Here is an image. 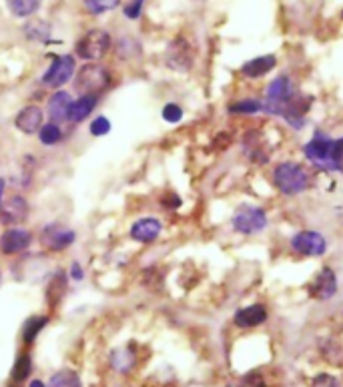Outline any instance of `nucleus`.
<instances>
[{
  "mask_svg": "<svg viewBox=\"0 0 343 387\" xmlns=\"http://www.w3.org/2000/svg\"><path fill=\"white\" fill-rule=\"evenodd\" d=\"M273 183L287 197H296L299 193L308 191L309 187V173L305 167L299 163L285 161L279 163L273 171Z\"/></svg>",
  "mask_w": 343,
  "mask_h": 387,
  "instance_id": "nucleus-1",
  "label": "nucleus"
},
{
  "mask_svg": "<svg viewBox=\"0 0 343 387\" xmlns=\"http://www.w3.org/2000/svg\"><path fill=\"white\" fill-rule=\"evenodd\" d=\"M108 84H111V74L103 64H96V62L84 64L74 79V89L83 94H91V96L107 91Z\"/></svg>",
  "mask_w": 343,
  "mask_h": 387,
  "instance_id": "nucleus-2",
  "label": "nucleus"
},
{
  "mask_svg": "<svg viewBox=\"0 0 343 387\" xmlns=\"http://www.w3.org/2000/svg\"><path fill=\"white\" fill-rule=\"evenodd\" d=\"M333 142L335 139H330L327 135H323L317 130L311 141L303 147V153L315 167H320L323 171H337L335 169V161H333Z\"/></svg>",
  "mask_w": 343,
  "mask_h": 387,
  "instance_id": "nucleus-3",
  "label": "nucleus"
},
{
  "mask_svg": "<svg viewBox=\"0 0 343 387\" xmlns=\"http://www.w3.org/2000/svg\"><path fill=\"white\" fill-rule=\"evenodd\" d=\"M165 62L169 69L179 72H187L195 64V47L187 36L179 35L177 38L171 40V45L167 47Z\"/></svg>",
  "mask_w": 343,
  "mask_h": 387,
  "instance_id": "nucleus-4",
  "label": "nucleus"
},
{
  "mask_svg": "<svg viewBox=\"0 0 343 387\" xmlns=\"http://www.w3.org/2000/svg\"><path fill=\"white\" fill-rule=\"evenodd\" d=\"M111 48V35L103 28H93L86 35H83L74 50L77 55L84 60H99L107 55V50Z\"/></svg>",
  "mask_w": 343,
  "mask_h": 387,
  "instance_id": "nucleus-5",
  "label": "nucleus"
},
{
  "mask_svg": "<svg viewBox=\"0 0 343 387\" xmlns=\"http://www.w3.org/2000/svg\"><path fill=\"white\" fill-rule=\"evenodd\" d=\"M296 94V89H293V82L289 77H277L275 81L267 86V93H265V101H263V106H265V113L269 115H281V111L285 108V105L293 99Z\"/></svg>",
  "mask_w": 343,
  "mask_h": 387,
  "instance_id": "nucleus-6",
  "label": "nucleus"
},
{
  "mask_svg": "<svg viewBox=\"0 0 343 387\" xmlns=\"http://www.w3.org/2000/svg\"><path fill=\"white\" fill-rule=\"evenodd\" d=\"M231 225L235 229L237 233L243 235H253L263 231L267 227V215L261 207H255V205H243L239 207L237 213L231 219Z\"/></svg>",
  "mask_w": 343,
  "mask_h": 387,
  "instance_id": "nucleus-7",
  "label": "nucleus"
},
{
  "mask_svg": "<svg viewBox=\"0 0 343 387\" xmlns=\"http://www.w3.org/2000/svg\"><path fill=\"white\" fill-rule=\"evenodd\" d=\"M241 147H243L245 157H247L251 163L255 164H265L269 161V157H271L269 141H267V137H265L259 129L247 130V133L243 135Z\"/></svg>",
  "mask_w": 343,
  "mask_h": 387,
  "instance_id": "nucleus-8",
  "label": "nucleus"
},
{
  "mask_svg": "<svg viewBox=\"0 0 343 387\" xmlns=\"http://www.w3.org/2000/svg\"><path fill=\"white\" fill-rule=\"evenodd\" d=\"M291 249L305 257H321L327 249V241L317 231H299L291 239Z\"/></svg>",
  "mask_w": 343,
  "mask_h": 387,
  "instance_id": "nucleus-9",
  "label": "nucleus"
},
{
  "mask_svg": "<svg viewBox=\"0 0 343 387\" xmlns=\"http://www.w3.org/2000/svg\"><path fill=\"white\" fill-rule=\"evenodd\" d=\"M72 74H74V59L71 55L57 57L47 69V72L43 74V84L50 89H59L64 82L71 81Z\"/></svg>",
  "mask_w": 343,
  "mask_h": 387,
  "instance_id": "nucleus-10",
  "label": "nucleus"
},
{
  "mask_svg": "<svg viewBox=\"0 0 343 387\" xmlns=\"http://www.w3.org/2000/svg\"><path fill=\"white\" fill-rule=\"evenodd\" d=\"M337 293V275L332 267H323L309 283V297L315 301H327Z\"/></svg>",
  "mask_w": 343,
  "mask_h": 387,
  "instance_id": "nucleus-11",
  "label": "nucleus"
},
{
  "mask_svg": "<svg viewBox=\"0 0 343 387\" xmlns=\"http://www.w3.org/2000/svg\"><path fill=\"white\" fill-rule=\"evenodd\" d=\"M33 243V235L28 233L26 229H9L6 233L0 237V251L4 255H16V253H23Z\"/></svg>",
  "mask_w": 343,
  "mask_h": 387,
  "instance_id": "nucleus-12",
  "label": "nucleus"
},
{
  "mask_svg": "<svg viewBox=\"0 0 343 387\" xmlns=\"http://www.w3.org/2000/svg\"><path fill=\"white\" fill-rule=\"evenodd\" d=\"M74 243V231L64 229L62 225H48L43 231V245L48 251H62Z\"/></svg>",
  "mask_w": 343,
  "mask_h": 387,
  "instance_id": "nucleus-13",
  "label": "nucleus"
},
{
  "mask_svg": "<svg viewBox=\"0 0 343 387\" xmlns=\"http://www.w3.org/2000/svg\"><path fill=\"white\" fill-rule=\"evenodd\" d=\"M26 217H28V203L21 195H14L9 201H4L0 207V221L4 225L23 223Z\"/></svg>",
  "mask_w": 343,
  "mask_h": 387,
  "instance_id": "nucleus-14",
  "label": "nucleus"
},
{
  "mask_svg": "<svg viewBox=\"0 0 343 387\" xmlns=\"http://www.w3.org/2000/svg\"><path fill=\"white\" fill-rule=\"evenodd\" d=\"M14 127L24 135H35L43 127V111L36 105L24 106L23 111L14 117Z\"/></svg>",
  "mask_w": 343,
  "mask_h": 387,
  "instance_id": "nucleus-15",
  "label": "nucleus"
},
{
  "mask_svg": "<svg viewBox=\"0 0 343 387\" xmlns=\"http://www.w3.org/2000/svg\"><path fill=\"white\" fill-rule=\"evenodd\" d=\"M265 321H267V309H265V305H259V303L239 309L235 317H233V323L241 329L257 327Z\"/></svg>",
  "mask_w": 343,
  "mask_h": 387,
  "instance_id": "nucleus-16",
  "label": "nucleus"
},
{
  "mask_svg": "<svg viewBox=\"0 0 343 387\" xmlns=\"http://www.w3.org/2000/svg\"><path fill=\"white\" fill-rule=\"evenodd\" d=\"M163 225L154 217H147V219H139L137 223L130 227V237L139 243H153L154 239L161 235Z\"/></svg>",
  "mask_w": 343,
  "mask_h": 387,
  "instance_id": "nucleus-17",
  "label": "nucleus"
},
{
  "mask_svg": "<svg viewBox=\"0 0 343 387\" xmlns=\"http://www.w3.org/2000/svg\"><path fill=\"white\" fill-rule=\"evenodd\" d=\"M72 96L67 91H59L50 96L48 101V117L52 118V123H64L69 120V113H71Z\"/></svg>",
  "mask_w": 343,
  "mask_h": 387,
  "instance_id": "nucleus-18",
  "label": "nucleus"
},
{
  "mask_svg": "<svg viewBox=\"0 0 343 387\" xmlns=\"http://www.w3.org/2000/svg\"><path fill=\"white\" fill-rule=\"evenodd\" d=\"M277 64V59L273 55H265V57H257V59L247 60L243 67H241V72L249 77V79H259V77H265L267 72H271Z\"/></svg>",
  "mask_w": 343,
  "mask_h": 387,
  "instance_id": "nucleus-19",
  "label": "nucleus"
},
{
  "mask_svg": "<svg viewBox=\"0 0 343 387\" xmlns=\"http://www.w3.org/2000/svg\"><path fill=\"white\" fill-rule=\"evenodd\" d=\"M67 293V277L62 271H57L50 281H48L47 287V303L50 307H57L62 301V297Z\"/></svg>",
  "mask_w": 343,
  "mask_h": 387,
  "instance_id": "nucleus-20",
  "label": "nucleus"
},
{
  "mask_svg": "<svg viewBox=\"0 0 343 387\" xmlns=\"http://www.w3.org/2000/svg\"><path fill=\"white\" fill-rule=\"evenodd\" d=\"M96 106V96H91V94H81L79 101H72L71 113H69V120L71 123H81L84 118L89 117L93 113V108Z\"/></svg>",
  "mask_w": 343,
  "mask_h": 387,
  "instance_id": "nucleus-21",
  "label": "nucleus"
},
{
  "mask_svg": "<svg viewBox=\"0 0 343 387\" xmlns=\"http://www.w3.org/2000/svg\"><path fill=\"white\" fill-rule=\"evenodd\" d=\"M137 361V357H135V352L129 349V347H123V349H115L113 355H111V365L117 369V371H129L133 369V365Z\"/></svg>",
  "mask_w": 343,
  "mask_h": 387,
  "instance_id": "nucleus-22",
  "label": "nucleus"
},
{
  "mask_svg": "<svg viewBox=\"0 0 343 387\" xmlns=\"http://www.w3.org/2000/svg\"><path fill=\"white\" fill-rule=\"evenodd\" d=\"M24 35L28 40L47 43V40H50V24H47L45 21H33L24 26Z\"/></svg>",
  "mask_w": 343,
  "mask_h": 387,
  "instance_id": "nucleus-23",
  "label": "nucleus"
},
{
  "mask_svg": "<svg viewBox=\"0 0 343 387\" xmlns=\"http://www.w3.org/2000/svg\"><path fill=\"white\" fill-rule=\"evenodd\" d=\"M6 6L9 11L18 16V18H26V16H33L38 6H40V0H6Z\"/></svg>",
  "mask_w": 343,
  "mask_h": 387,
  "instance_id": "nucleus-24",
  "label": "nucleus"
},
{
  "mask_svg": "<svg viewBox=\"0 0 343 387\" xmlns=\"http://www.w3.org/2000/svg\"><path fill=\"white\" fill-rule=\"evenodd\" d=\"M48 387H83V383H81V377H79L77 371L60 369V371H57L55 376L50 377Z\"/></svg>",
  "mask_w": 343,
  "mask_h": 387,
  "instance_id": "nucleus-25",
  "label": "nucleus"
},
{
  "mask_svg": "<svg viewBox=\"0 0 343 387\" xmlns=\"http://www.w3.org/2000/svg\"><path fill=\"white\" fill-rule=\"evenodd\" d=\"M48 323L47 317L43 315H36V317H30L26 323H24L23 327V340L24 343H33V341L36 340V335L45 329V325Z\"/></svg>",
  "mask_w": 343,
  "mask_h": 387,
  "instance_id": "nucleus-26",
  "label": "nucleus"
},
{
  "mask_svg": "<svg viewBox=\"0 0 343 387\" xmlns=\"http://www.w3.org/2000/svg\"><path fill=\"white\" fill-rule=\"evenodd\" d=\"M229 113L233 115H255V113H265V106L261 101H239V103H233L229 106Z\"/></svg>",
  "mask_w": 343,
  "mask_h": 387,
  "instance_id": "nucleus-27",
  "label": "nucleus"
},
{
  "mask_svg": "<svg viewBox=\"0 0 343 387\" xmlns=\"http://www.w3.org/2000/svg\"><path fill=\"white\" fill-rule=\"evenodd\" d=\"M38 139L43 145H47V147H52V145H57V142L62 139V130L57 123H48V125H43L40 130H38Z\"/></svg>",
  "mask_w": 343,
  "mask_h": 387,
  "instance_id": "nucleus-28",
  "label": "nucleus"
},
{
  "mask_svg": "<svg viewBox=\"0 0 343 387\" xmlns=\"http://www.w3.org/2000/svg\"><path fill=\"white\" fill-rule=\"evenodd\" d=\"M30 371H33V359H30L26 353H23V355L16 359L14 369H12V381H14V383H21V381H24L26 377L30 376Z\"/></svg>",
  "mask_w": 343,
  "mask_h": 387,
  "instance_id": "nucleus-29",
  "label": "nucleus"
},
{
  "mask_svg": "<svg viewBox=\"0 0 343 387\" xmlns=\"http://www.w3.org/2000/svg\"><path fill=\"white\" fill-rule=\"evenodd\" d=\"M120 4V0H84V9L91 14H103V12L113 11Z\"/></svg>",
  "mask_w": 343,
  "mask_h": 387,
  "instance_id": "nucleus-30",
  "label": "nucleus"
},
{
  "mask_svg": "<svg viewBox=\"0 0 343 387\" xmlns=\"http://www.w3.org/2000/svg\"><path fill=\"white\" fill-rule=\"evenodd\" d=\"M163 118H165L167 123H179L181 118H183V108L179 105H175V103H169V105H165V108H163Z\"/></svg>",
  "mask_w": 343,
  "mask_h": 387,
  "instance_id": "nucleus-31",
  "label": "nucleus"
},
{
  "mask_svg": "<svg viewBox=\"0 0 343 387\" xmlns=\"http://www.w3.org/2000/svg\"><path fill=\"white\" fill-rule=\"evenodd\" d=\"M311 387H339V381L332 374H320L311 379Z\"/></svg>",
  "mask_w": 343,
  "mask_h": 387,
  "instance_id": "nucleus-32",
  "label": "nucleus"
},
{
  "mask_svg": "<svg viewBox=\"0 0 343 387\" xmlns=\"http://www.w3.org/2000/svg\"><path fill=\"white\" fill-rule=\"evenodd\" d=\"M111 130V123H108L107 117H96L91 125V135L93 137H103Z\"/></svg>",
  "mask_w": 343,
  "mask_h": 387,
  "instance_id": "nucleus-33",
  "label": "nucleus"
},
{
  "mask_svg": "<svg viewBox=\"0 0 343 387\" xmlns=\"http://www.w3.org/2000/svg\"><path fill=\"white\" fill-rule=\"evenodd\" d=\"M142 6H145V0H130L129 4L125 6V16L130 21H137L141 16Z\"/></svg>",
  "mask_w": 343,
  "mask_h": 387,
  "instance_id": "nucleus-34",
  "label": "nucleus"
},
{
  "mask_svg": "<svg viewBox=\"0 0 343 387\" xmlns=\"http://www.w3.org/2000/svg\"><path fill=\"white\" fill-rule=\"evenodd\" d=\"M333 161H335V169L343 173V137L335 139L333 142Z\"/></svg>",
  "mask_w": 343,
  "mask_h": 387,
  "instance_id": "nucleus-35",
  "label": "nucleus"
},
{
  "mask_svg": "<svg viewBox=\"0 0 343 387\" xmlns=\"http://www.w3.org/2000/svg\"><path fill=\"white\" fill-rule=\"evenodd\" d=\"M161 203H163V207H167V209H177V207H181V199H179L175 193H167L165 197L161 199Z\"/></svg>",
  "mask_w": 343,
  "mask_h": 387,
  "instance_id": "nucleus-36",
  "label": "nucleus"
},
{
  "mask_svg": "<svg viewBox=\"0 0 343 387\" xmlns=\"http://www.w3.org/2000/svg\"><path fill=\"white\" fill-rule=\"evenodd\" d=\"M71 275H72V279H77V281H81V279H83V277H84L83 267H81V265H79V263H74V265H72Z\"/></svg>",
  "mask_w": 343,
  "mask_h": 387,
  "instance_id": "nucleus-37",
  "label": "nucleus"
},
{
  "mask_svg": "<svg viewBox=\"0 0 343 387\" xmlns=\"http://www.w3.org/2000/svg\"><path fill=\"white\" fill-rule=\"evenodd\" d=\"M28 387H47V386H45V383H43L40 379H33V381H30V386H28Z\"/></svg>",
  "mask_w": 343,
  "mask_h": 387,
  "instance_id": "nucleus-38",
  "label": "nucleus"
},
{
  "mask_svg": "<svg viewBox=\"0 0 343 387\" xmlns=\"http://www.w3.org/2000/svg\"><path fill=\"white\" fill-rule=\"evenodd\" d=\"M2 195H4V179H0V207H2Z\"/></svg>",
  "mask_w": 343,
  "mask_h": 387,
  "instance_id": "nucleus-39",
  "label": "nucleus"
},
{
  "mask_svg": "<svg viewBox=\"0 0 343 387\" xmlns=\"http://www.w3.org/2000/svg\"><path fill=\"white\" fill-rule=\"evenodd\" d=\"M0 279H2V275H0Z\"/></svg>",
  "mask_w": 343,
  "mask_h": 387,
  "instance_id": "nucleus-40",
  "label": "nucleus"
},
{
  "mask_svg": "<svg viewBox=\"0 0 343 387\" xmlns=\"http://www.w3.org/2000/svg\"><path fill=\"white\" fill-rule=\"evenodd\" d=\"M342 14H343V12H342Z\"/></svg>",
  "mask_w": 343,
  "mask_h": 387,
  "instance_id": "nucleus-41",
  "label": "nucleus"
}]
</instances>
